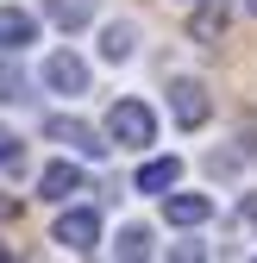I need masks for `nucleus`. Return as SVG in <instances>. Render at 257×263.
<instances>
[{
  "label": "nucleus",
  "instance_id": "f257e3e1",
  "mask_svg": "<svg viewBox=\"0 0 257 263\" xmlns=\"http://www.w3.org/2000/svg\"><path fill=\"white\" fill-rule=\"evenodd\" d=\"M107 144H119V151H144V144H157V113L144 107V101H113L107 107Z\"/></svg>",
  "mask_w": 257,
  "mask_h": 263
},
{
  "label": "nucleus",
  "instance_id": "f03ea898",
  "mask_svg": "<svg viewBox=\"0 0 257 263\" xmlns=\"http://www.w3.org/2000/svg\"><path fill=\"white\" fill-rule=\"evenodd\" d=\"M50 238L69 251V257H88L94 245H101V213H94V207H69V213L50 226Z\"/></svg>",
  "mask_w": 257,
  "mask_h": 263
},
{
  "label": "nucleus",
  "instance_id": "7ed1b4c3",
  "mask_svg": "<svg viewBox=\"0 0 257 263\" xmlns=\"http://www.w3.org/2000/svg\"><path fill=\"white\" fill-rule=\"evenodd\" d=\"M170 113H176V125H182V132H201V125H207V113H213V101H207V82H195V76H176V82H170Z\"/></svg>",
  "mask_w": 257,
  "mask_h": 263
},
{
  "label": "nucleus",
  "instance_id": "20e7f679",
  "mask_svg": "<svg viewBox=\"0 0 257 263\" xmlns=\"http://www.w3.org/2000/svg\"><path fill=\"white\" fill-rule=\"evenodd\" d=\"M44 138L69 144V151H82V157H107V151H113V144H101L94 125H82V119H69V113H50V119H44Z\"/></svg>",
  "mask_w": 257,
  "mask_h": 263
},
{
  "label": "nucleus",
  "instance_id": "39448f33",
  "mask_svg": "<svg viewBox=\"0 0 257 263\" xmlns=\"http://www.w3.org/2000/svg\"><path fill=\"white\" fill-rule=\"evenodd\" d=\"M44 88L50 94H88V63L76 50H50L44 57Z\"/></svg>",
  "mask_w": 257,
  "mask_h": 263
},
{
  "label": "nucleus",
  "instance_id": "423d86ee",
  "mask_svg": "<svg viewBox=\"0 0 257 263\" xmlns=\"http://www.w3.org/2000/svg\"><path fill=\"white\" fill-rule=\"evenodd\" d=\"M88 176H82V163H44V176H38V194L44 201H69V194H82Z\"/></svg>",
  "mask_w": 257,
  "mask_h": 263
},
{
  "label": "nucleus",
  "instance_id": "0eeeda50",
  "mask_svg": "<svg viewBox=\"0 0 257 263\" xmlns=\"http://www.w3.org/2000/svg\"><path fill=\"white\" fill-rule=\"evenodd\" d=\"M25 44H38V19H31L25 7H0V50H25Z\"/></svg>",
  "mask_w": 257,
  "mask_h": 263
},
{
  "label": "nucleus",
  "instance_id": "6e6552de",
  "mask_svg": "<svg viewBox=\"0 0 257 263\" xmlns=\"http://www.w3.org/2000/svg\"><path fill=\"white\" fill-rule=\"evenodd\" d=\"M163 213H170V226L195 232V226L213 219V201H207V194H163Z\"/></svg>",
  "mask_w": 257,
  "mask_h": 263
},
{
  "label": "nucleus",
  "instance_id": "1a4fd4ad",
  "mask_svg": "<svg viewBox=\"0 0 257 263\" xmlns=\"http://www.w3.org/2000/svg\"><path fill=\"white\" fill-rule=\"evenodd\" d=\"M176 182H182V163L176 157H151V163H138V182L132 188L138 194H170Z\"/></svg>",
  "mask_w": 257,
  "mask_h": 263
},
{
  "label": "nucleus",
  "instance_id": "9d476101",
  "mask_svg": "<svg viewBox=\"0 0 257 263\" xmlns=\"http://www.w3.org/2000/svg\"><path fill=\"white\" fill-rule=\"evenodd\" d=\"M44 19L63 31H82V25H94V0H44Z\"/></svg>",
  "mask_w": 257,
  "mask_h": 263
},
{
  "label": "nucleus",
  "instance_id": "9b49d317",
  "mask_svg": "<svg viewBox=\"0 0 257 263\" xmlns=\"http://www.w3.org/2000/svg\"><path fill=\"white\" fill-rule=\"evenodd\" d=\"M132 50H138V25H132V19H113V25L101 31V57H107V63H125Z\"/></svg>",
  "mask_w": 257,
  "mask_h": 263
},
{
  "label": "nucleus",
  "instance_id": "f8f14e48",
  "mask_svg": "<svg viewBox=\"0 0 257 263\" xmlns=\"http://www.w3.org/2000/svg\"><path fill=\"white\" fill-rule=\"evenodd\" d=\"M188 38L195 44H219L226 38V7H201L195 19H188Z\"/></svg>",
  "mask_w": 257,
  "mask_h": 263
},
{
  "label": "nucleus",
  "instance_id": "ddd939ff",
  "mask_svg": "<svg viewBox=\"0 0 257 263\" xmlns=\"http://www.w3.org/2000/svg\"><path fill=\"white\" fill-rule=\"evenodd\" d=\"M157 245H151V226H119V238H113V257H125V263H138V257H151Z\"/></svg>",
  "mask_w": 257,
  "mask_h": 263
},
{
  "label": "nucleus",
  "instance_id": "4468645a",
  "mask_svg": "<svg viewBox=\"0 0 257 263\" xmlns=\"http://www.w3.org/2000/svg\"><path fill=\"white\" fill-rule=\"evenodd\" d=\"M19 157H25L19 132H13V125H0V170H19Z\"/></svg>",
  "mask_w": 257,
  "mask_h": 263
},
{
  "label": "nucleus",
  "instance_id": "2eb2a0df",
  "mask_svg": "<svg viewBox=\"0 0 257 263\" xmlns=\"http://www.w3.org/2000/svg\"><path fill=\"white\" fill-rule=\"evenodd\" d=\"M238 226H251V232H257V188H251L245 201H238Z\"/></svg>",
  "mask_w": 257,
  "mask_h": 263
},
{
  "label": "nucleus",
  "instance_id": "dca6fc26",
  "mask_svg": "<svg viewBox=\"0 0 257 263\" xmlns=\"http://www.w3.org/2000/svg\"><path fill=\"white\" fill-rule=\"evenodd\" d=\"M245 13H257V0H245Z\"/></svg>",
  "mask_w": 257,
  "mask_h": 263
}]
</instances>
